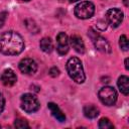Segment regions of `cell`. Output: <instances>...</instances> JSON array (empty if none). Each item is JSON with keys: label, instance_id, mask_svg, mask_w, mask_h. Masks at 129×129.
Segmentation results:
<instances>
[{"label": "cell", "instance_id": "obj_1", "mask_svg": "<svg viewBox=\"0 0 129 129\" xmlns=\"http://www.w3.org/2000/svg\"><path fill=\"white\" fill-rule=\"evenodd\" d=\"M24 49V40L16 31H6L0 36V51L6 55H17Z\"/></svg>", "mask_w": 129, "mask_h": 129}, {"label": "cell", "instance_id": "obj_2", "mask_svg": "<svg viewBox=\"0 0 129 129\" xmlns=\"http://www.w3.org/2000/svg\"><path fill=\"white\" fill-rule=\"evenodd\" d=\"M67 71H68V74H69L70 78L74 82H76L78 84H82V83L85 82L86 76H85V73H84V68H83L82 61L78 57L73 56L68 60Z\"/></svg>", "mask_w": 129, "mask_h": 129}, {"label": "cell", "instance_id": "obj_3", "mask_svg": "<svg viewBox=\"0 0 129 129\" xmlns=\"http://www.w3.org/2000/svg\"><path fill=\"white\" fill-rule=\"evenodd\" d=\"M95 13V5L90 1H83L75 7V15L80 19L91 18Z\"/></svg>", "mask_w": 129, "mask_h": 129}, {"label": "cell", "instance_id": "obj_4", "mask_svg": "<svg viewBox=\"0 0 129 129\" xmlns=\"http://www.w3.org/2000/svg\"><path fill=\"white\" fill-rule=\"evenodd\" d=\"M99 99L106 106H113L117 101V92L114 88L106 86L99 91Z\"/></svg>", "mask_w": 129, "mask_h": 129}, {"label": "cell", "instance_id": "obj_5", "mask_svg": "<svg viewBox=\"0 0 129 129\" xmlns=\"http://www.w3.org/2000/svg\"><path fill=\"white\" fill-rule=\"evenodd\" d=\"M40 107V104L37 100V98L29 93H26L22 95L21 97V108L27 112V113H33L36 112Z\"/></svg>", "mask_w": 129, "mask_h": 129}, {"label": "cell", "instance_id": "obj_6", "mask_svg": "<svg viewBox=\"0 0 129 129\" xmlns=\"http://www.w3.org/2000/svg\"><path fill=\"white\" fill-rule=\"evenodd\" d=\"M88 34L91 37L92 41L94 42V44L98 50H100L102 52H106V53L111 52V46H110L109 42L103 36H101L100 34L95 32L93 29H89Z\"/></svg>", "mask_w": 129, "mask_h": 129}, {"label": "cell", "instance_id": "obj_7", "mask_svg": "<svg viewBox=\"0 0 129 129\" xmlns=\"http://www.w3.org/2000/svg\"><path fill=\"white\" fill-rule=\"evenodd\" d=\"M106 19L112 27H118L123 20V12L118 8H111L106 12Z\"/></svg>", "mask_w": 129, "mask_h": 129}, {"label": "cell", "instance_id": "obj_8", "mask_svg": "<svg viewBox=\"0 0 129 129\" xmlns=\"http://www.w3.org/2000/svg\"><path fill=\"white\" fill-rule=\"evenodd\" d=\"M18 67H19L20 72L25 75H33L37 71V63L35 62L34 59L29 58V57L22 58L19 61Z\"/></svg>", "mask_w": 129, "mask_h": 129}, {"label": "cell", "instance_id": "obj_9", "mask_svg": "<svg viewBox=\"0 0 129 129\" xmlns=\"http://www.w3.org/2000/svg\"><path fill=\"white\" fill-rule=\"evenodd\" d=\"M56 50L60 55H64L69 51V38L64 32L56 35Z\"/></svg>", "mask_w": 129, "mask_h": 129}, {"label": "cell", "instance_id": "obj_10", "mask_svg": "<svg viewBox=\"0 0 129 129\" xmlns=\"http://www.w3.org/2000/svg\"><path fill=\"white\" fill-rule=\"evenodd\" d=\"M1 81H2L3 85H5L7 87H10V86H13L16 83L17 77H16V75H15V73H14L13 70L6 69L3 72L2 76H1Z\"/></svg>", "mask_w": 129, "mask_h": 129}, {"label": "cell", "instance_id": "obj_11", "mask_svg": "<svg viewBox=\"0 0 129 129\" xmlns=\"http://www.w3.org/2000/svg\"><path fill=\"white\" fill-rule=\"evenodd\" d=\"M70 42H71V45L73 46V48L79 52V53H84L85 52V43L82 39L81 36L75 34V35H72L71 38H70Z\"/></svg>", "mask_w": 129, "mask_h": 129}, {"label": "cell", "instance_id": "obj_12", "mask_svg": "<svg viewBox=\"0 0 129 129\" xmlns=\"http://www.w3.org/2000/svg\"><path fill=\"white\" fill-rule=\"evenodd\" d=\"M47 107H48V109H49L51 115H52L57 121H59V122H64V121H66V115L62 113V111L59 109V107H58L56 104L50 102V103L47 104Z\"/></svg>", "mask_w": 129, "mask_h": 129}, {"label": "cell", "instance_id": "obj_13", "mask_svg": "<svg viewBox=\"0 0 129 129\" xmlns=\"http://www.w3.org/2000/svg\"><path fill=\"white\" fill-rule=\"evenodd\" d=\"M118 88L122 94L127 96L129 94V79L127 76H121L117 82Z\"/></svg>", "mask_w": 129, "mask_h": 129}, {"label": "cell", "instance_id": "obj_14", "mask_svg": "<svg viewBox=\"0 0 129 129\" xmlns=\"http://www.w3.org/2000/svg\"><path fill=\"white\" fill-rule=\"evenodd\" d=\"M84 115L89 119H94L99 115V109L94 105H87L83 109Z\"/></svg>", "mask_w": 129, "mask_h": 129}, {"label": "cell", "instance_id": "obj_15", "mask_svg": "<svg viewBox=\"0 0 129 129\" xmlns=\"http://www.w3.org/2000/svg\"><path fill=\"white\" fill-rule=\"evenodd\" d=\"M39 46L41 48L42 51L46 52V53H49L52 51L53 49V45H52V41L49 37H43L40 42H39Z\"/></svg>", "mask_w": 129, "mask_h": 129}, {"label": "cell", "instance_id": "obj_16", "mask_svg": "<svg viewBox=\"0 0 129 129\" xmlns=\"http://www.w3.org/2000/svg\"><path fill=\"white\" fill-rule=\"evenodd\" d=\"M99 127L101 129H111L114 128V125L108 118H102L99 121Z\"/></svg>", "mask_w": 129, "mask_h": 129}, {"label": "cell", "instance_id": "obj_17", "mask_svg": "<svg viewBox=\"0 0 129 129\" xmlns=\"http://www.w3.org/2000/svg\"><path fill=\"white\" fill-rule=\"evenodd\" d=\"M14 126L16 128H19V129H24V128H29V125L27 123L26 120L22 119V118H18L15 120L14 122Z\"/></svg>", "mask_w": 129, "mask_h": 129}, {"label": "cell", "instance_id": "obj_18", "mask_svg": "<svg viewBox=\"0 0 129 129\" xmlns=\"http://www.w3.org/2000/svg\"><path fill=\"white\" fill-rule=\"evenodd\" d=\"M119 45H120V47H121L124 51H127V50H128L129 45H128V38H127L126 35H121V36H120Z\"/></svg>", "mask_w": 129, "mask_h": 129}, {"label": "cell", "instance_id": "obj_19", "mask_svg": "<svg viewBox=\"0 0 129 129\" xmlns=\"http://www.w3.org/2000/svg\"><path fill=\"white\" fill-rule=\"evenodd\" d=\"M7 15L8 13L6 11H3V12H0V28L3 26V24L5 23L6 21V18H7Z\"/></svg>", "mask_w": 129, "mask_h": 129}, {"label": "cell", "instance_id": "obj_20", "mask_svg": "<svg viewBox=\"0 0 129 129\" xmlns=\"http://www.w3.org/2000/svg\"><path fill=\"white\" fill-rule=\"evenodd\" d=\"M97 27L100 29V30H105L107 28V22L106 21H103V20H100L98 23H97Z\"/></svg>", "mask_w": 129, "mask_h": 129}, {"label": "cell", "instance_id": "obj_21", "mask_svg": "<svg viewBox=\"0 0 129 129\" xmlns=\"http://www.w3.org/2000/svg\"><path fill=\"white\" fill-rule=\"evenodd\" d=\"M49 75L51 76V77H57L58 75H59V70L57 69V68H51L50 70H49Z\"/></svg>", "mask_w": 129, "mask_h": 129}, {"label": "cell", "instance_id": "obj_22", "mask_svg": "<svg viewBox=\"0 0 129 129\" xmlns=\"http://www.w3.org/2000/svg\"><path fill=\"white\" fill-rule=\"evenodd\" d=\"M4 106H5V100H4V97L0 94V114L4 110Z\"/></svg>", "mask_w": 129, "mask_h": 129}, {"label": "cell", "instance_id": "obj_23", "mask_svg": "<svg viewBox=\"0 0 129 129\" xmlns=\"http://www.w3.org/2000/svg\"><path fill=\"white\" fill-rule=\"evenodd\" d=\"M125 69H126L127 71L129 70V67H128V58L125 59Z\"/></svg>", "mask_w": 129, "mask_h": 129}, {"label": "cell", "instance_id": "obj_24", "mask_svg": "<svg viewBox=\"0 0 129 129\" xmlns=\"http://www.w3.org/2000/svg\"><path fill=\"white\" fill-rule=\"evenodd\" d=\"M123 2H124V5H125L126 7H128V6H129V3H128V0H123Z\"/></svg>", "mask_w": 129, "mask_h": 129}, {"label": "cell", "instance_id": "obj_25", "mask_svg": "<svg viewBox=\"0 0 129 129\" xmlns=\"http://www.w3.org/2000/svg\"><path fill=\"white\" fill-rule=\"evenodd\" d=\"M76 1H78V0H70V2H76Z\"/></svg>", "mask_w": 129, "mask_h": 129}, {"label": "cell", "instance_id": "obj_26", "mask_svg": "<svg viewBox=\"0 0 129 129\" xmlns=\"http://www.w3.org/2000/svg\"><path fill=\"white\" fill-rule=\"evenodd\" d=\"M20 1H24V2H28V1H30V0H20Z\"/></svg>", "mask_w": 129, "mask_h": 129}]
</instances>
